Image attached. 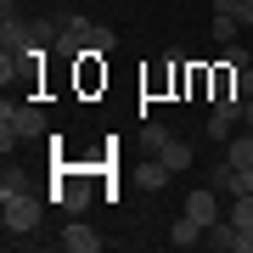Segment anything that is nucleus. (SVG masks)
Masks as SVG:
<instances>
[{
	"label": "nucleus",
	"instance_id": "16",
	"mask_svg": "<svg viewBox=\"0 0 253 253\" xmlns=\"http://www.w3.org/2000/svg\"><path fill=\"white\" fill-rule=\"evenodd\" d=\"M236 90H242V96H253V62H242V68H236Z\"/></svg>",
	"mask_w": 253,
	"mask_h": 253
},
{
	"label": "nucleus",
	"instance_id": "15",
	"mask_svg": "<svg viewBox=\"0 0 253 253\" xmlns=\"http://www.w3.org/2000/svg\"><path fill=\"white\" fill-rule=\"evenodd\" d=\"M236 28H242L236 17H225V11H214V40H219V45H231V40H236Z\"/></svg>",
	"mask_w": 253,
	"mask_h": 253
},
{
	"label": "nucleus",
	"instance_id": "17",
	"mask_svg": "<svg viewBox=\"0 0 253 253\" xmlns=\"http://www.w3.org/2000/svg\"><path fill=\"white\" fill-rule=\"evenodd\" d=\"M242 129H253V96L242 101Z\"/></svg>",
	"mask_w": 253,
	"mask_h": 253
},
{
	"label": "nucleus",
	"instance_id": "7",
	"mask_svg": "<svg viewBox=\"0 0 253 253\" xmlns=\"http://www.w3.org/2000/svg\"><path fill=\"white\" fill-rule=\"evenodd\" d=\"M51 203H62L68 214H84V208H90V191H84L79 180H56V191H51Z\"/></svg>",
	"mask_w": 253,
	"mask_h": 253
},
{
	"label": "nucleus",
	"instance_id": "12",
	"mask_svg": "<svg viewBox=\"0 0 253 253\" xmlns=\"http://www.w3.org/2000/svg\"><path fill=\"white\" fill-rule=\"evenodd\" d=\"M158 158H163V163H169V169H174V174H186V169H191V146H186V141H169V146H163V152H158Z\"/></svg>",
	"mask_w": 253,
	"mask_h": 253
},
{
	"label": "nucleus",
	"instance_id": "13",
	"mask_svg": "<svg viewBox=\"0 0 253 253\" xmlns=\"http://www.w3.org/2000/svg\"><path fill=\"white\" fill-rule=\"evenodd\" d=\"M231 225H253V191H236V197H231Z\"/></svg>",
	"mask_w": 253,
	"mask_h": 253
},
{
	"label": "nucleus",
	"instance_id": "9",
	"mask_svg": "<svg viewBox=\"0 0 253 253\" xmlns=\"http://www.w3.org/2000/svg\"><path fill=\"white\" fill-rule=\"evenodd\" d=\"M169 174H174L169 163H163L158 152H146V163H141V180H146V191H158V186H169Z\"/></svg>",
	"mask_w": 253,
	"mask_h": 253
},
{
	"label": "nucleus",
	"instance_id": "3",
	"mask_svg": "<svg viewBox=\"0 0 253 253\" xmlns=\"http://www.w3.org/2000/svg\"><path fill=\"white\" fill-rule=\"evenodd\" d=\"M0 45H6V56H28V51H45L51 45V28L45 23H23L6 11V23H0Z\"/></svg>",
	"mask_w": 253,
	"mask_h": 253
},
{
	"label": "nucleus",
	"instance_id": "6",
	"mask_svg": "<svg viewBox=\"0 0 253 253\" xmlns=\"http://www.w3.org/2000/svg\"><path fill=\"white\" fill-rule=\"evenodd\" d=\"M186 214L197 219L203 231L214 225V219H225V214H219V191H214V186H208V191H186Z\"/></svg>",
	"mask_w": 253,
	"mask_h": 253
},
{
	"label": "nucleus",
	"instance_id": "11",
	"mask_svg": "<svg viewBox=\"0 0 253 253\" xmlns=\"http://www.w3.org/2000/svg\"><path fill=\"white\" fill-rule=\"evenodd\" d=\"M169 141H174V135H169V124H158V118H146V129H141V146H146V152H163Z\"/></svg>",
	"mask_w": 253,
	"mask_h": 253
},
{
	"label": "nucleus",
	"instance_id": "8",
	"mask_svg": "<svg viewBox=\"0 0 253 253\" xmlns=\"http://www.w3.org/2000/svg\"><path fill=\"white\" fill-rule=\"evenodd\" d=\"M225 158L236 163V169H253V129H242V135L225 141Z\"/></svg>",
	"mask_w": 253,
	"mask_h": 253
},
{
	"label": "nucleus",
	"instance_id": "10",
	"mask_svg": "<svg viewBox=\"0 0 253 253\" xmlns=\"http://www.w3.org/2000/svg\"><path fill=\"white\" fill-rule=\"evenodd\" d=\"M169 242H174V248H197V242H203V225H197L191 214H180V219H174V231H169Z\"/></svg>",
	"mask_w": 253,
	"mask_h": 253
},
{
	"label": "nucleus",
	"instance_id": "14",
	"mask_svg": "<svg viewBox=\"0 0 253 253\" xmlns=\"http://www.w3.org/2000/svg\"><path fill=\"white\" fill-rule=\"evenodd\" d=\"M236 135V124H231V118H219V113H208V141H219V146H225Z\"/></svg>",
	"mask_w": 253,
	"mask_h": 253
},
{
	"label": "nucleus",
	"instance_id": "18",
	"mask_svg": "<svg viewBox=\"0 0 253 253\" xmlns=\"http://www.w3.org/2000/svg\"><path fill=\"white\" fill-rule=\"evenodd\" d=\"M17 6H23V0H0V11H17Z\"/></svg>",
	"mask_w": 253,
	"mask_h": 253
},
{
	"label": "nucleus",
	"instance_id": "1",
	"mask_svg": "<svg viewBox=\"0 0 253 253\" xmlns=\"http://www.w3.org/2000/svg\"><path fill=\"white\" fill-rule=\"evenodd\" d=\"M118 45V34L107 23H90L84 11H73V17H62V28H56V56H68V62H84V56H107Z\"/></svg>",
	"mask_w": 253,
	"mask_h": 253
},
{
	"label": "nucleus",
	"instance_id": "4",
	"mask_svg": "<svg viewBox=\"0 0 253 253\" xmlns=\"http://www.w3.org/2000/svg\"><path fill=\"white\" fill-rule=\"evenodd\" d=\"M40 214H45V197L28 186V191H17V197H6V214H0V225H6V236H28V231L40 225Z\"/></svg>",
	"mask_w": 253,
	"mask_h": 253
},
{
	"label": "nucleus",
	"instance_id": "5",
	"mask_svg": "<svg viewBox=\"0 0 253 253\" xmlns=\"http://www.w3.org/2000/svg\"><path fill=\"white\" fill-rule=\"evenodd\" d=\"M62 248L68 253H101V236L84 225V214H73L68 225H62Z\"/></svg>",
	"mask_w": 253,
	"mask_h": 253
},
{
	"label": "nucleus",
	"instance_id": "2",
	"mask_svg": "<svg viewBox=\"0 0 253 253\" xmlns=\"http://www.w3.org/2000/svg\"><path fill=\"white\" fill-rule=\"evenodd\" d=\"M51 129L45 107H34V101H6L0 107V146H17V141H40Z\"/></svg>",
	"mask_w": 253,
	"mask_h": 253
}]
</instances>
